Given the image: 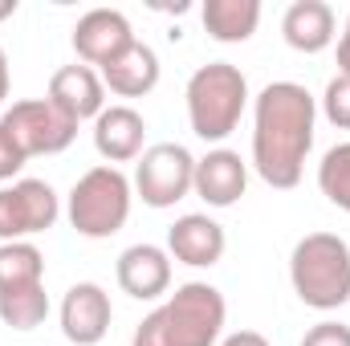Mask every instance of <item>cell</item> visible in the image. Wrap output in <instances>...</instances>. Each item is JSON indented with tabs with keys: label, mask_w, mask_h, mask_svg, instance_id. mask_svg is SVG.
Returning a JSON list of instances; mask_svg holds the SVG:
<instances>
[{
	"label": "cell",
	"mask_w": 350,
	"mask_h": 346,
	"mask_svg": "<svg viewBox=\"0 0 350 346\" xmlns=\"http://www.w3.org/2000/svg\"><path fill=\"white\" fill-rule=\"evenodd\" d=\"M57 216L62 200L45 179H16L12 187H0V245L45 232L57 224Z\"/></svg>",
	"instance_id": "obj_8"
},
{
	"label": "cell",
	"mask_w": 350,
	"mask_h": 346,
	"mask_svg": "<svg viewBox=\"0 0 350 346\" xmlns=\"http://www.w3.org/2000/svg\"><path fill=\"white\" fill-rule=\"evenodd\" d=\"M102 74V86L118 98H143L159 86V53L143 41H131L110 66L98 70Z\"/></svg>",
	"instance_id": "obj_17"
},
{
	"label": "cell",
	"mask_w": 350,
	"mask_h": 346,
	"mask_svg": "<svg viewBox=\"0 0 350 346\" xmlns=\"http://www.w3.org/2000/svg\"><path fill=\"white\" fill-rule=\"evenodd\" d=\"M45 318H49V293H45V285L0 293V322L4 326H12V330H37Z\"/></svg>",
	"instance_id": "obj_20"
},
{
	"label": "cell",
	"mask_w": 350,
	"mask_h": 346,
	"mask_svg": "<svg viewBox=\"0 0 350 346\" xmlns=\"http://www.w3.org/2000/svg\"><path fill=\"white\" fill-rule=\"evenodd\" d=\"M301 346H350V326L342 322H318L306 330Z\"/></svg>",
	"instance_id": "obj_23"
},
{
	"label": "cell",
	"mask_w": 350,
	"mask_h": 346,
	"mask_svg": "<svg viewBox=\"0 0 350 346\" xmlns=\"http://www.w3.org/2000/svg\"><path fill=\"white\" fill-rule=\"evenodd\" d=\"M191 191L208 208H232L249 191V163L237 151L216 147L204 159H196V183H191Z\"/></svg>",
	"instance_id": "obj_11"
},
{
	"label": "cell",
	"mask_w": 350,
	"mask_h": 346,
	"mask_svg": "<svg viewBox=\"0 0 350 346\" xmlns=\"http://www.w3.org/2000/svg\"><path fill=\"white\" fill-rule=\"evenodd\" d=\"M318 187H322V196L334 208L350 212V143H334L322 155V163H318Z\"/></svg>",
	"instance_id": "obj_21"
},
{
	"label": "cell",
	"mask_w": 350,
	"mask_h": 346,
	"mask_svg": "<svg viewBox=\"0 0 350 346\" xmlns=\"http://www.w3.org/2000/svg\"><path fill=\"white\" fill-rule=\"evenodd\" d=\"M135 41L131 33V21L118 12V8H90L86 16L74 25V53L82 66H110L126 45Z\"/></svg>",
	"instance_id": "obj_10"
},
{
	"label": "cell",
	"mask_w": 350,
	"mask_h": 346,
	"mask_svg": "<svg viewBox=\"0 0 350 346\" xmlns=\"http://www.w3.org/2000/svg\"><path fill=\"white\" fill-rule=\"evenodd\" d=\"M281 37L297 53H322L334 45V8L326 0H293L281 16Z\"/></svg>",
	"instance_id": "obj_16"
},
{
	"label": "cell",
	"mask_w": 350,
	"mask_h": 346,
	"mask_svg": "<svg viewBox=\"0 0 350 346\" xmlns=\"http://www.w3.org/2000/svg\"><path fill=\"white\" fill-rule=\"evenodd\" d=\"M322 114L338 127V131H350V78H330L326 90H322Z\"/></svg>",
	"instance_id": "obj_22"
},
{
	"label": "cell",
	"mask_w": 350,
	"mask_h": 346,
	"mask_svg": "<svg viewBox=\"0 0 350 346\" xmlns=\"http://www.w3.org/2000/svg\"><path fill=\"white\" fill-rule=\"evenodd\" d=\"M114 322L110 293L98 281H78L62 297V334L74 346H98Z\"/></svg>",
	"instance_id": "obj_9"
},
{
	"label": "cell",
	"mask_w": 350,
	"mask_h": 346,
	"mask_svg": "<svg viewBox=\"0 0 350 346\" xmlns=\"http://www.w3.org/2000/svg\"><path fill=\"white\" fill-rule=\"evenodd\" d=\"M318 98L297 82H269L253 102V168L269 187L289 191L301 183L314 147Z\"/></svg>",
	"instance_id": "obj_1"
},
{
	"label": "cell",
	"mask_w": 350,
	"mask_h": 346,
	"mask_svg": "<svg viewBox=\"0 0 350 346\" xmlns=\"http://www.w3.org/2000/svg\"><path fill=\"white\" fill-rule=\"evenodd\" d=\"M0 127L12 135V143L25 151V159L33 155H62L74 139H78V122L66 118L49 98H25L12 102L0 114Z\"/></svg>",
	"instance_id": "obj_6"
},
{
	"label": "cell",
	"mask_w": 350,
	"mask_h": 346,
	"mask_svg": "<svg viewBox=\"0 0 350 346\" xmlns=\"http://www.w3.org/2000/svg\"><path fill=\"white\" fill-rule=\"evenodd\" d=\"M204 29L220 45H241L261 25V0H208L204 4Z\"/></svg>",
	"instance_id": "obj_18"
},
{
	"label": "cell",
	"mask_w": 350,
	"mask_h": 346,
	"mask_svg": "<svg viewBox=\"0 0 350 346\" xmlns=\"http://www.w3.org/2000/svg\"><path fill=\"white\" fill-rule=\"evenodd\" d=\"M249 106V82L232 62H208L187 78V122L196 139L224 143Z\"/></svg>",
	"instance_id": "obj_4"
},
{
	"label": "cell",
	"mask_w": 350,
	"mask_h": 346,
	"mask_svg": "<svg viewBox=\"0 0 350 346\" xmlns=\"http://www.w3.org/2000/svg\"><path fill=\"white\" fill-rule=\"evenodd\" d=\"M16 12V0H0V21H8Z\"/></svg>",
	"instance_id": "obj_28"
},
{
	"label": "cell",
	"mask_w": 350,
	"mask_h": 346,
	"mask_svg": "<svg viewBox=\"0 0 350 346\" xmlns=\"http://www.w3.org/2000/svg\"><path fill=\"white\" fill-rule=\"evenodd\" d=\"M135 183L118 168L102 163V168H90L74 187H70V224L90 237V241H106L114 232H122L126 216H131V196Z\"/></svg>",
	"instance_id": "obj_5"
},
{
	"label": "cell",
	"mask_w": 350,
	"mask_h": 346,
	"mask_svg": "<svg viewBox=\"0 0 350 346\" xmlns=\"http://www.w3.org/2000/svg\"><path fill=\"white\" fill-rule=\"evenodd\" d=\"M25 163H29V159H25V151H21V147L12 143V135L0 127V183H8L12 175L25 168Z\"/></svg>",
	"instance_id": "obj_24"
},
{
	"label": "cell",
	"mask_w": 350,
	"mask_h": 346,
	"mask_svg": "<svg viewBox=\"0 0 350 346\" xmlns=\"http://www.w3.org/2000/svg\"><path fill=\"white\" fill-rule=\"evenodd\" d=\"M33 285H45L41 249L29 241L0 245V293H16V289H33Z\"/></svg>",
	"instance_id": "obj_19"
},
{
	"label": "cell",
	"mask_w": 350,
	"mask_h": 346,
	"mask_svg": "<svg viewBox=\"0 0 350 346\" xmlns=\"http://www.w3.org/2000/svg\"><path fill=\"white\" fill-rule=\"evenodd\" d=\"M224 249H228L224 228L212 216H204V212H187V216H179L167 228V253L175 261H183V265H191V269L220 265Z\"/></svg>",
	"instance_id": "obj_14"
},
{
	"label": "cell",
	"mask_w": 350,
	"mask_h": 346,
	"mask_svg": "<svg viewBox=\"0 0 350 346\" xmlns=\"http://www.w3.org/2000/svg\"><path fill=\"white\" fill-rule=\"evenodd\" d=\"M147 122L135 106H106L94 118V151L114 168V163H131L139 159L147 147Z\"/></svg>",
	"instance_id": "obj_13"
},
{
	"label": "cell",
	"mask_w": 350,
	"mask_h": 346,
	"mask_svg": "<svg viewBox=\"0 0 350 346\" xmlns=\"http://www.w3.org/2000/svg\"><path fill=\"white\" fill-rule=\"evenodd\" d=\"M220 346H273V343L265 338L261 330H237V334H228Z\"/></svg>",
	"instance_id": "obj_25"
},
{
	"label": "cell",
	"mask_w": 350,
	"mask_h": 346,
	"mask_svg": "<svg viewBox=\"0 0 350 346\" xmlns=\"http://www.w3.org/2000/svg\"><path fill=\"white\" fill-rule=\"evenodd\" d=\"M196 183V159L183 143H155L139 155L135 191L147 208H175Z\"/></svg>",
	"instance_id": "obj_7"
},
{
	"label": "cell",
	"mask_w": 350,
	"mask_h": 346,
	"mask_svg": "<svg viewBox=\"0 0 350 346\" xmlns=\"http://www.w3.org/2000/svg\"><path fill=\"white\" fill-rule=\"evenodd\" d=\"M66 118L74 122H86L98 118L106 110V86H102V74L90 70V66H62L53 78H49V94H45Z\"/></svg>",
	"instance_id": "obj_15"
},
{
	"label": "cell",
	"mask_w": 350,
	"mask_h": 346,
	"mask_svg": "<svg viewBox=\"0 0 350 346\" xmlns=\"http://www.w3.org/2000/svg\"><path fill=\"white\" fill-rule=\"evenodd\" d=\"M338 74L350 78V16H347V25H342V37H338Z\"/></svg>",
	"instance_id": "obj_26"
},
{
	"label": "cell",
	"mask_w": 350,
	"mask_h": 346,
	"mask_svg": "<svg viewBox=\"0 0 350 346\" xmlns=\"http://www.w3.org/2000/svg\"><path fill=\"white\" fill-rule=\"evenodd\" d=\"M114 277L118 289L131 293L135 302H155L172 289V257L159 245H131L118 253Z\"/></svg>",
	"instance_id": "obj_12"
},
{
	"label": "cell",
	"mask_w": 350,
	"mask_h": 346,
	"mask_svg": "<svg viewBox=\"0 0 350 346\" xmlns=\"http://www.w3.org/2000/svg\"><path fill=\"white\" fill-rule=\"evenodd\" d=\"M293 293L310 310H342L350 302V245L334 232H310L289 253Z\"/></svg>",
	"instance_id": "obj_3"
},
{
	"label": "cell",
	"mask_w": 350,
	"mask_h": 346,
	"mask_svg": "<svg viewBox=\"0 0 350 346\" xmlns=\"http://www.w3.org/2000/svg\"><path fill=\"white\" fill-rule=\"evenodd\" d=\"M224 318V293L208 281H187L135 326L131 346H216Z\"/></svg>",
	"instance_id": "obj_2"
},
{
	"label": "cell",
	"mask_w": 350,
	"mask_h": 346,
	"mask_svg": "<svg viewBox=\"0 0 350 346\" xmlns=\"http://www.w3.org/2000/svg\"><path fill=\"white\" fill-rule=\"evenodd\" d=\"M8 86H12V78H8V57H4V49H0V106H4V98H8Z\"/></svg>",
	"instance_id": "obj_27"
}]
</instances>
